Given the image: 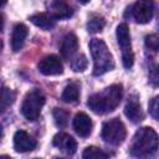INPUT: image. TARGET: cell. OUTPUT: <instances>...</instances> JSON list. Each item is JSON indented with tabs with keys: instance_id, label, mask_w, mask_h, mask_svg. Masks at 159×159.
Returning a JSON list of instances; mask_svg holds the SVG:
<instances>
[{
	"instance_id": "7a4b0ae2",
	"label": "cell",
	"mask_w": 159,
	"mask_h": 159,
	"mask_svg": "<svg viewBox=\"0 0 159 159\" xmlns=\"http://www.w3.org/2000/svg\"><path fill=\"white\" fill-rule=\"evenodd\" d=\"M159 148V135L150 127L138 129L133 137L129 152L133 157L145 158L154 154Z\"/></svg>"
},
{
	"instance_id": "e0dca14e",
	"label": "cell",
	"mask_w": 159,
	"mask_h": 159,
	"mask_svg": "<svg viewBox=\"0 0 159 159\" xmlns=\"http://www.w3.org/2000/svg\"><path fill=\"white\" fill-rule=\"evenodd\" d=\"M30 21L34 25H36L37 27L43 29V30H50V29H52L55 26V19L51 15L42 14V12L30 16Z\"/></svg>"
},
{
	"instance_id": "ffe728a7",
	"label": "cell",
	"mask_w": 159,
	"mask_h": 159,
	"mask_svg": "<svg viewBox=\"0 0 159 159\" xmlns=\"http://www.w3.org/2000/svg\"><path fill=\"white\" fill-rule=\"evenodd\" d=\"M15 97H16V94L14 91L4 87L1 91V111H5L9 106H11L15 101Z\"/></svg>"
},
{
	"instance_id": "ba28073f",
	"label": "cell",
	"mask_w": 159,
	"mask_h": 159,
	"mask_svg": "<svg viewBox=\"0 0 159 159\" xmlns=\"http://www.w3.org/2000/svg\"><path fill=\"white\" fill-rule=\"evenodd\" d=\"M39 71L45 76H53V75H61L63 72V66L56 55H48L45 56L42 60H40L37 65Z\"/></svg>"
},
{
	"instance_id": "7c38bea8",
	"label": "cell",
	"mask_w": 159,
	"mask_h": 159,
	"mask_svg": "<svg viewBox=\"0 0 159 159\" xmlns=\"http://www.w3.org/2000/svg\"><path fill=\"white\" fill-rule=\"evenodd\" d=\"M73 128L80 137L86 138L92 132V120L86 113L80 112L73 118Z\"/></svg>"
},
{
	"instance_id": "4fadbf2b",
	"label": "cell",
	"mask_w": 159,
	"mask_h": 159,
	"mask_svg": "<svg viewBox=\"0 0 159 159\" xmlns=\"http://www.w3.org/2000/svg\"><path fill=\"white\" fill-rule=\"evenodd\" d=\"M77 48H78V39H77V36L75 34H67L63 37L61 47H60L61 56L65 60H70L76 53Z\"/></svg>"
},
{
	"instance_id": "44dd1931",
	"label": "cell",
	"mask_w": 159,
	"mask_h": 159,
	"mask_svg": "<svg viewBox=\"0 0 159 159\" xmlns=\"http://www.w3.org/2000/svg\"><path fill=\"white\" fill-rule=\"evenodd\" d=\"M82 157H83L84 159H92V158H99V159H101V158H108L109 155H108L107 153H104V152H103L102 149H99V148L88 147V148L84 149Z\"/></svg>"
},
{
	"instance_id": "8fae6325",
	"label": "cell",
	"mask_w": 159,
	"mask_h": 159,
	"mask_svg": "<svg viewBox=\"0 0 159 159\" xmlns=\"http://www.w3.org/2000/svg\"><path fill=\"white\" fill-rule=\"evenodd\" d=\"M52 143L56 148H58L61 152H63L65 154L72 155L76 153L77 149V142L73 139V137H71L67 133H57L53 139Z\"/></svg>"
},
{
	"instance_id": "cb8c5ba5",
	"label": "cell",
	"mask_w": 159,
	"mask_h": 159,
	"mask_svg": "<svg viewBox=\"0 0 159 159\" xmlns=\"http://www.w3.org/2000/svg\"><path fill=\"white\" fill-rule=\"evenodd\" d=\"M148 111H149V114L154 118V119H158L159 120V96L152 98L148 103Z\"/></svg>"
},
{
	"instance_id": "d4e9b609",
	"label": "cell",
	"mask_w": 159,
	"mask_h": 159,
	"mask_svg": "<svg viewBox=\"0 0 159 159\" xmlns=\"http://www.w3.org/2000/svg\"><path fill=\"white\" fill-rule=\"evenodd\" d=\"M149 82H150V84H153L155 87H159V65L150 68V71H149Z\"/></svg>"
},
{
	"instance_id": "484cf974",
	"label": "cell",
	"mask_w": 159,
	"mask_h": 159,
	"mask_svg": "<svg viewBox=\"0 0 159 159\" xmlns=\"http://www.w3.org/2000/svg\"><path fill=\"white\" fill-rule=\"evenodd\" d=\"M78 1H80V2H82V4H87L89 0H78Z\"/></svg>"
},
{
	"instance_id": "9c48e42d",
	"label": "cell",
	"mask_w": 159,
	"mask_h": 159,
	"mask_svg": "<svg viewBox=\"0 0 159 159\" xmlns=\"http://www.w3.org/2000/svg\"><path fill=\"white\" fill-rule=\"evenodd\" d=\"M46 9L48 11V15H51L55 20L67 19L73 12L71 6L65 0H48L46 2Z\"/></svg>"
},
{
	"instance_id": "ac0fdd59",
	"label": "cell",
	"mask_w": 159,
	"mask_h": 159,
	"mask_svg": "<svg viewBox=\"0 0 159 159\" xmlns=\"http://www.w3.org/2000/svg\"><path fill=\"white\" fill-rule=\"evenodd\" d=\"M106 25V21L102 16L99 15H92L87 22V31L89 34H96V32H101L103 30Z\"/></svg>"
},
{
	"instance_id": "7402d4cb",
	"label": "cell",
	"mask_w": 159,
	"mask_h": 159,
	"mask_svg": "<svg viewBox=\"0 0 159 159\" xmlns=\"http://www.w3.org/2000/svg\"><path fill=\"white\" fill-rule=\"evenodd\" d=\"M87 65H88L87 57L84 55H82V53L80 56H77L75 60H72V62H71V67H72V70L75 72H81V71L86 70Z\"/></svg>"
},
{
	"instance_id": "6da1fadb",
	"label": "cell",
	"mask_w": 159,
	"mask_h": 159,
	"mask_svg": "<svg viewBox=\"0 0 159 159\" xmlns=\"http://www.w3.org/2000/svg\"><path fill=\"white\" fill-rule=\"evenodd\" d=\"M122 93L123 89L120 84H112L103 92L92 94L87 101V106L96 114H104L112 112L120 103Z\"/></svg>"
},
{
	"instance_id": "5bb4252c",
	"label": "cell",
	"mask_w": 159,
	"mask_h": 159,
	"mask_svg": "<svg viewBox=\"0 0 159 159\" xmlns=\"http://www.w3.org/2000/svg\"><path fill=\"white\" fill-rule=\"evenodd\" d=\"M27 34H29V30H27L26 25L16 24L14 26L12 34H11V48H12L14 52H17L22 47V45H24V42L26 40Z\"/></svg>"
},
{
	"instance_id": "603a6c76",
	"label": "cell",
	"mask_w": 159,
	"mask_h": 159,
	"mask_svg": "<svg viewBox=\"0 0 159 159\" xmlns=\"http://www.w3.org/2000/svg\"><path fill=\"white\" fill-rule=\"evenodd\" d=\"M145 47L149 48L150 51L158 52L159 51V36L157 35H147L144 39Z\"/></svg>"
},
{
	"instance_id": "d6986e66",
	"label": "cell",
	"mask_w": 159,
	"mask_h": 159,
	"mask_svg": "<svg viewBox=\"0 0 159 159\" xmlns=\"http://www.w3.org/2000/svg\"><path fill=\"white\" fill-rule=\"evenodd\" d=\"M53 119H55V123L57 127L60 128H65L67 125V122H68V112L62 109V108H55L53 112Z\"/></svg>"
},
{
	"instance_id": "277c9868",
	"label": "cell",
	"mask_w": 159,
	"mask_h": 159,
	"mask_svg": "<svg viewBox=\"0 0 159 159\" xmlns=\"http://www.w3.org/2000/svg\"><path fill=\"white\" fill-rule=\"evenodd\" d=\"M43 104H45V96L42 94V92L40 89H32L25 96V99L21 106V113L26 119L36 120L40 116Z\"/></svg>"
},
{
	"instance_id": "5b68a950",
	"label": "cell",
	"mask_w": 159,
	"mask_h": 159,
	"mask_svg": "<svg viewBox=\"0 0 159 159\" xmlns=\"http://www.w3.org/2000/svg\"><path fill=\"white\" fill-rule=\"evenodd\" d=\"M125 134H127L125 127L118 118L109 119L104 122L102 125L101 138L108 144H112V145L120 144L124 140Z\"/></svg>"
},
{
	"instance_id": "30bf717a",
	"label": "cell",
	"mask_w": 159,
	"mask_h": 159,
	"mask_svg": "<svg viewBox=\"0 0 159 159\" xmlns=\"http://www.w3.org/2000/svg\"><path fill=\"white\" fill-rule=\"evenodd\" d=\"M37 142L25 130H17L14 134V149L19 153L31 152L36 148Z\"/></svg>"
},
{
	"instance_id": "8992f818",
	"label": "cell",
	"mask_w": 159,
	"mask_h": 159,
	"mask_svg": "<svg viewBox=\"0 0 159 159\" xmlns=\"http://www.w3.org/2000/svg\"><path fill=\"white\" fill-rule=\"evenodd\" d=\"M117 40L122 48V62L125 68H130L134 62V55L130 46L129 29L125 24H120L117 27Z\"/></svg>"
},
{
	"instance_id": "2e32d148",
	"label": "cell",
	"mask_w": 159,
	"mask_h": 159,
	"mask_svg": "<svg viewBox=\"0 0 159 159\" xmlns=\"http://www.w3.org/2000/svg\"><path fill=\"white\" fill-rule=\"evenodd\" d=\"M61 99L65 103H77L80 99V86L78 83L73 82L70 83L65 87L62 94H61Z\"/></svg>"
},
{
	"instance_id": "52a82bcc",
	"label": "cell",
	"mask_w": 159,
	"mask_h": 159,
	"mask_svg": "<svg viewBox=\"0 0 159 159\" xmlns=\"http://www.w3.org/2000/svg\"><path fill=\"white\" fill-rule=\"evenodd\" d=\"M154 4L152 0H138L133 7L132 14L138 24H147L153 17Z\"/></svg>"
},
{
	"instance_id": "3957f363",
	"label": "cell",
	"mask_w": 159,
	"mask_h": 159,
	"mask_svg": "<svg viewBox=\"0 0 159 159\" xmlns=\"http://www.w3.org/2000/svg\"><path fill=\"white\" fill-rule=\"evenodd\" d=\"M89 50L93 58V75L101 76L114 67L113 56L103 40L93 39L89 42Z\"/></svg>"
},
{
	"instance_id": "9a60e30c",
	"label": "cell",
	"mask_w": 159,
	"mask_h": 159,
	"mask_svg": "<svg viewBox=\"0 0 159 159\" xmlns=\"http://www.w3.org/2000/svg\"><path fill=\"white\" fill-rule=\"evenodd\" d=\"M124 114L133 123H139L143 119L144 116H143V112H142V108H140V103L138 102L137 98L132 97L127 102V104L124 107Z\"/></svg>"
}]
</instances>
